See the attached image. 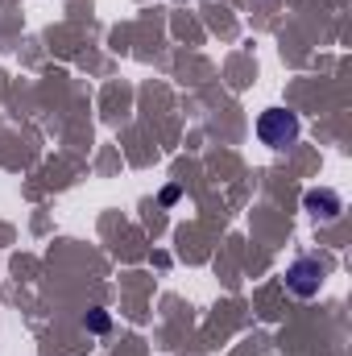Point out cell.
<instances>
[{
    "label": "cell",
    "instance_id": "6da1fadb",
    "mask_svg": "<svg viewBox=\"0 0 352 356\" xmlns=\"http://www.w3.org/2000/svg\"><path fill=\"white\" fill-rule=\"evenodd\" d=\"M298 133H303V124H298V116L286 112V108H265L262 116H257V137H262V145H269V149L294 145Z\"/></svg>",
    "mask_w": 352,
    "mask_h": 356
},
{
    "label": "cell",
    "instance_id": "7a4b0ae2",
    "mask_svg": "<svg viewBox=\"0 0 352 356\" xmlns=\"http://www.w3.org/2000/svg\"><path fill=\"white\" fill-rule=\"evenodd\" d=\"M323 286V266L315 257H298L294 266L286 269V290L298 294V298H315Z\"/></svg>",
    "mask_w": 352,
    "mask_h": 356
},
{
    "label": "cell",
    "instance_id": "3957f363",
    "mask_svg": "<svg viewBox=\"0 0 352 356\" xmlns=\"http://www.w3.org/2000/svg\"><path fill=\"white\" fill-rule=\"evenodd\" d=\"M303 207L315 216V220H340V211H344V199L336 195V191H328V186H319V191H307L303 195Z\"/></svg>",
    "mask_w": 352,
    "mask_h": 356
},
{
    "label": "cell",
    "instance_id": "277c9868",
    "mask_svg": "<svg viewBox=\"0 0 352 356\" xmlns=\"http://www.w3.org/2000/svg\"><path fill=\"white\" fill-rule=\"evenodd\" d=\"M88 327H91V332H108V311H91Z\"/></svg>",
    "mask_w": 352,
    "mask_h": 356
}]
</instances>
